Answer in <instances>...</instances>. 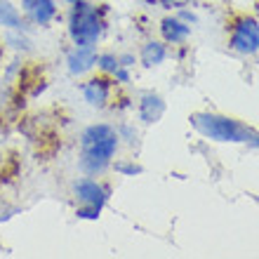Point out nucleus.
I'll return each instance as SVG.
<instances>
[{
    "label": "nucleus",
    "instance_id": "obj_9",
    "mask_svg": "<svg viewBox=\"0 0 259 259\" xmlns=\"http://www.w3.org/2000/svg\"><path fill=\"white\" fill-rule=\"evenodd\" d=\"M165 113V102L158 95H144L139 102V116L144 123H156L158 118Z\"/></svg>",
    "mask_w": 259,
    "mask_h": 259
},
{
    "label": "nucleus",
    "instance_id": "obj_10",
    "mask_svg": "<svg viewBox=\"0 0 259 259\" xmlns=\"http://www.w3.org/2000/svg\"><path fill=\"white\" fill-rule=\"evenodd\" d=\"M160 31H163V38L167 42H182L189 38V33H191V26H186L184 21L179 19H172V17H167V19H163V24H160Z\"/></svg>",
    "mask_w": 259,
    "mask_h": 259
},
{
    "label": "nucleus",
    "instance_id": "obj_1",
    "mask_svg": "<svg viewBox=\"0 0 259 259\" xmlns=\"http://www.w3.org/2000/svg\"><path fill=\"white\" fill-rule=\"evenodd\" d=\"M118 132L106 123L90 125L80 135V167L88 175H102L111 165V158L118 149Z\"/></svg>",
    "mask_w": 259,
    "mask_h": 259
},
{
    "label": "nucleus",
    "instance_id": "obj_18",
    "mask_svg": "<svg viewBox=\"0 0 259 259\" xmlns=\"http://www.w3.org/2000/svg\"><path fill=\"white\" fill-rule=\"evenodd\" d=\"M182 17H184L186 21H196V17H193V14H189V12H182Z\"/></svg>",
    "mask_w": 259,
    "mask_h": 259
},
{
    "label": "nucleus",
    "instance_id": "obj_6",
    "mask_svg": "<svg viewBox=\"0 0 259 259\" xmlns=\"http://www.w3.org/2000/svg\"><path fill=\"white\" fill-rule=\"evenodd\" d=\"M97 50L95 45H75L66 57V64H68V73L71 75H82L88 73L90 68L97 64Z\"/></svg>",
    "mask_w": 259,
    "mask_h": 259
},
{
    "label": "nucleus",
    "instance_id": "obj_13",
    "mask_svg": "<svg viewBox=\"0 0 259 259\" xmlns=\"http://www.w3.org/2000/svg\"><path fill=\"white\" fill-rule=\"evenodd\" d=\"M97 66L102 68L104 73H111V75H113V71L120 66V62H118L116 55H99V57H97Z\"/></svg>",
    "mask_w": 259,
    "mask_h": 259
},
{
    "label": "nucleus",
    "instance_id": "obj_4",
    "mask_svg": "<svg viewBox=\"0 0 259 259\" xmlns=\"http://www.w3.org/2000/svg\"><path fill=\"white\" fill-rule=\"evenodd\" d=\"M236 52L240 55H254L259 52V21L252 17H243L231 26V40H229Z\"/></svg>",
    "mask_w": 259,
    "mask_h": 259
},
{
    "label": "nucleus",
    "instance_id": "obj_19",
    "mask_svg": "<svg viewBox=\"0 0 259 259\" xmlns=\"http://www.w3.org/2000/svg\"><path fill=\"white\" fill-rule=\"evenodd\" d=\"M68 3H71V5H73V3H78V0H68Z\"/></svg>",
    "mask_w": 259,
    "mask_h": 259
},
{
    "label": "nucleus",
    "instance_id": "obj_16",
    "mask_svg": "<svg viewBox=\"0 0 259 259\" xmlns=\"http://www.w3.org/2000/svg\"><path fill=\"white\" fill-rule=\"evenodd\" d=\"M118 62H120V66H132V64H135V57L132 55H123V57H118Z\"/></svg>",
    "mask_w": 259,
    "mask_h": 259
},
{
    "label": "nucleus",
    "instance_id": "obj_17",
    "mask_svg": "<svg viewBox=\"0 0 259 259\" xmlns=\"http://www.w3.org/2000/svg\"><path fill=\"white\" fill-rule=\"evenodd\" d=\"M245 142H250L252 146H257V149H259V135H257V132H252V130H247V139H245Z\"/></svg>",
    "mask_w": 259,
    "mask_h": 259
},
{
    "label": "nucleus",
    "instance_id": "obj_5",
    "mask_svg": "<svg viewBox=\"0 0 259 259\" xmlns=\"http://www.w3.org/2000/svg\"><path fill=\"white\" fill-rule=\"evenodd\" d=\"M73 193L82 205H92V207H99V210H102L104 203L109 200V189L90 177L78 179L73 184Z\"/></svg>",
    "mask_w": 259,
    "mask_h": 259
},
{
    "label": "nucleus",
    "instance_id": "obj_11",
    "mask_svg": "<svg viewBox=\"0 0 259 259\" xmlns=\"http://www.w3.org/2000/svg\"><path fill=\"white\" fill-rule=\"evenodd\" d=\"M0 26L12 28V31H21L24 21H21L17 7L10 5V0H0Z\"/></svg>",
    "mask_w": 259,
    "mask_h": 259
},
{
    "label": "nucleus",
    "instance_id": "obj_14",
    "mask_svg": "<svg viewBox=\"0 0 259 259\" xmlns=\"http://www.w3.org/2000/svg\"><path fill=\"white\" fill-rule=\"evenodd\" d=\"M99 207H92V205H82V207H78V212H75V214H78V217L80 219H97L99 217Z\"/></svg>",
    "mask_w": 259,
    "mask_h": 259
},
{
    "label": "nucleus",
    "instance_id": "obj_7",
    "mask_svg": "<svg viewBox=\"0 0 259 259\" xmlns=\"http://www.w3.org/2000/svg\"><path fill=\"white\" fill-rule=\"evenodd\" d=\"M21 10L38 26H48L50 21L57 17L55 0H21Z\"/></svg>",
    "mask_w": 259,
    "mask_h": 259
},
{
    "label": "nucleus",
    "instance_id": "obj_8",
    "mask_svg": "<svg viewBox=\"0 0 259 259\" xmlns=\"http://www.w3.org/2000/svg\"><path fill=\"white\" fill-rule=\"evenodd\" d=\"M82 95H85V102L90 106L102 109V106H106L111 97V80L109 78H92L82 85Z\"/></svg>",
    "mask_w": 259,
    "mask_h": 259
},
{
    "label": "nucleus",
    "instance_id": "obj_15",
    "mask_svg": "<svg viewBox=\"0 0 259 259\" xmlns=\"http://www.w3.org/2000/svg\"><path fill=\"white\" fill-rule=\"evenodd\" d=\"M116 170L120 172V175H139L142 167H139V165H132V163H116Z\"/></svg>",
    "mask_w": 259,
    "mask_h": 259
},
{
    "label": "nucleus",
    "instance_id": "obj_12",
    "mask_svg": "<svg viewBox=\"0 0 259 259\" xmlns=\"http://www.w3.org/2000/svg\"><path fill=\"white\" fill-rule=\"evenodd\" d=\"M165 57H167V50H165L163 42H146L142 50V62L144 66H156V64H163Z\"/></svg>",
    "mask_w": 259,
    "mask_h": 259
},
{
    "label": "nucleus",
    "instance_id": "obj_3",
    "mask_svg": "<svg viewBox=\"0 0 259 259\" xmlns=\"http://www.w3.org/2000/svg\"><path fill=\"white\" fill-rule=\"evenodd\" d=\"M191 123L198 132H203L205 137L217 139V142H245L247 130H250V127L238 125L231 118L212 116V113H196L191 118Z\"/></svg>",
    "mask_w": 259,
    "mask_h": 259
},
{
    "label": "nucleus",
    "instance_id": "obj_2",
    "mask_svg": "<svg viewBox=\"0 0 259 259\" xmlns=\"http://www.w3.org/2000/svg\"><path fill=\"white\" fill-rule=\"evenodd\" d=\"M104 10H97L85 0H78L68 14V35L75 45H97L104 33Z\"/></svg>",
    "mask_w": 259,
    "mask_h": 259
}]
</instances>
